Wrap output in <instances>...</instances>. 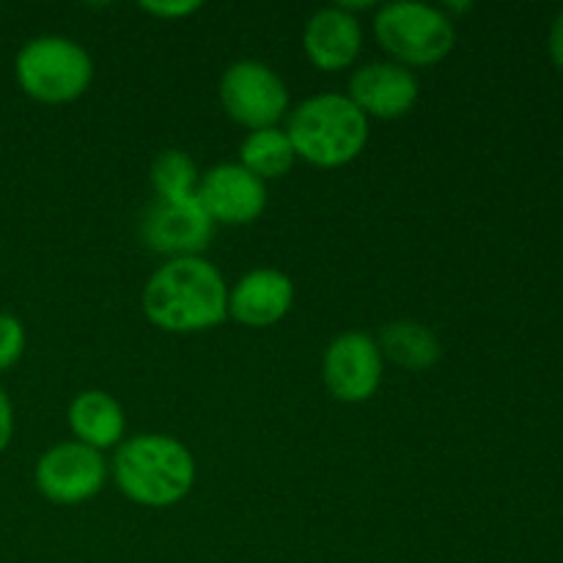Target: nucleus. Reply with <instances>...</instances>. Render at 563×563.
<instances>
[{"mask_svg": "<svg viewBox=\"0 0 563 563\" xmlns=\"http://www.w3.org/2000/svg\"><path fill=\"white\" fill-rule=\"evenodd\" d=\"M143 313L168 333H201L229 317V286L203 256L168 258L143 289Z\"/></svg>", "mask_w": 563, "mask_h": 563, "instance_id": "1", "label": "nucleus"}, {"mask_svg": "<svg viewBox=\"0 0 563 563\" xmlns=\"http://www.w3.org/2000/svg\"><path fill=\"white\" fill-rule=\"evenodd\" d=\"M113 478L132 504L168 509L190 495L196 460L190 449L170 434H137L115 451Z\"/></svg>", "mask_w": 563, "mask_h": 563, "instance_id": "2", "label": "nucleus"}, {"mask_svg": "<svg viewBox=\"0 0 563 563\" xmlns=\"http://www.w3.org/2000/svg\"><path fill=\"white\" fill-rule=\"evenodd\" d=\"M286 135L306 163L341 168L366 148L368 119L344 93H319L297 104Z\"/></svg>", "mask_w": 563, "mask_h": 563, "instance_id": "3", "label": "nucleus"}, {"mask_svg": "<svg viewBox=\"0 0 563 563\" xmlns=\"http://www.w3.org/2000/svg\"><path fill=\"white\" fill-rule=\"evenodd\" d=\"M14 77L22 91L44 104L82 97L93 80V60L82 44L66 36H36L20 47Z\"/></svg>", "mask_w": 563, "mask_h": 563, "instance_id": "4", "label": "nucleus"}, {"mask_svg": "<svg viewBox=\"0 0 563 563\" xmlns=\"http://www.w3.org/2000/svg\"><path fill=\"white\" fill-rule=\"evenodd\" d=\"M374 33L385 53L401 66H434L456 47L454 20L429 3H385L374 16Z\"/></svg>", "mask_w": 563, "mask_h": 563, "instance_id": "5", "label": "nucleus"}, {"mask_svg": "<svg viewBox=\"0 0 563 563\" xmlns=\"http://www.w3.org/2000/svg\"><path fill=\"white\" fill-rule=\"evenodd\" d=\"M220 102L231 121L251 132L275 126L289 110V88L267 64L234 60L220 77Z\"/></svg>", "mask_w": 563, "mask_h": 563, "instance_id": "6", "label": "nucleus"}, {"mask_svg": "<svg viewBox=\"0 0 563 563\" xmlns=\"http://www.w3.org/2000/svg\"><path fill=\"white\" fill-rule=\"evenodd\" d=\"M33 478H36L38 493L47 500L58 506H75L102 493L108 465L99 451L69 440L38 456Z\"/></svg>", "mask_w": 563, "mask_h": 563, "instance_id": "7", "label": "nucleus"}, {"mask_svg": "<svg viewBox=\"0 0 563 563\" xmlns=\"http://www.w3.org/2000/svg\"><path fill=\"white\" fill-rule=\"evenodd\" d=\"M214 236V223L198 198L165 201L154 198L152 207L143 212L141 242L148 251L170 258L201 256Z\"/></svg>", "mask_w": 563, "mask_h": 563, "instance_id": "8", "label": "nucleus"}, {"mask_svg": "<svg viewBox=\"0 0 563 563\" xmlns=\"http://www.w3.org/2000/svg\"><path fill=\"white\" fill-rule=\"evenodd\" d=\"M322 377L330 394L344 405L368 401L383 383V352L377 341L361 330L341 333L324 352Z\"/></svg>", "mask_w": 563, "mask_h": 563, "instance_id": "9", "label": "nucleus"}, {"mask_svg": "<svg viewBox=\"0 0 563 563\" xmlns=\"http://www.w3.org/2000/svg\"><path fill=\"white\" fill-rule=\"evenodd\" d=\"M196 198L220 225H247L267 209V185L240 163H220L198 179Z\"/></svg>", "mask_w": 563, "mask_h": 563, "instance_id": "10", "label": "nucleus"}, {"mask_svg": "<svg viewBox=\"0 0 563 563\" xmlns=\"http://www.w3.org/2000/svg\"><path fill=\"white\" fill-rule=\"evenodd\" d=\"M418 77L394 60L361 66L350 80V99L363 115L394 121L410 113L418 102Z\"/></svg>", "mask_w": 563, "mask_h": 563, "instance_id": "11", "label": "nucleus"}, {"mask_svg": "<svg viewBox=\"0 0 563 563\" xmlns=\"http://www.w3.org/2000/svg\"><path fill=\"white\" fill-rule=\"evenodd\" d=\"M295 306V284L280 269H253L229 289V317L245 328H269Z\"/></svg>", "mask_w": 563, "mask_h": 563, "instance_id": "12", "label": "nucleus"}, {"mask_svg": "<svg viewBox=\"0 0 563 563\" xmlns=\"http://www.w3.org/2000/svg\"><path fill=\"white\" fill-rule=\"evenodd\" d=\"M363 47V27L355 14L341 5L319 9L302 31V49L322 71H341L355 64Z\"/></svg>", "mask_w": 563, "mask_h": 563, "instance_id": "13", "label": "nucleus"}, {"mask_svg": "<svg viewBox=\"0 0 563 563\" xmlns=\"http://www.w3.org/2000/svg\"><path fill=\"white\" fill-rule=\"evenodd\" d=\"M69 427L77 443L93 451H108L124 440L126 418L119 401L104 390H82L69 405Z\"/></svg>", "mask_w": 563, "mask_h": 563, "instance_id": "14", "label": "nucleus"}, {"mask_svg": "<svg viewBox=\"0 0 563 563\" xmlns=\"http://www.w3.org/2000/svg\"><path fill=\"white\" fill-rule=\"evenodd\" d=\"M377 346L383 357H390L396 366L407 368V372H427L443 357V344L434 330L421 322H412V319L385 324Z\"/></svg>", "mask_w": 563, "mask_h": 563, "instance_id": "15", "label": "nucleus"}, {"mask_svg": "<svg viewBox=\"0 0 563 563\" xmlns=\"http://www.w3.org/2000/svg\"><path fill=\"white\" fill-rule=\"evenodd\" d=\"M295 146H291L286 130H278V126L251 132L240 146V165L262 181L286 176L291 165H295Z\"/></svg>", "mask_w": 563, "mask_h": 563, "instance_id": "16", "label": "nucleus"}, {"mask_svg": "<svg viewBox=\"0 0 563 563\" xmlns=\"http://www.w3.org/2000/svg\"><path fill=\"white\" fill-rule=\"evenodd\" d=\"M152 187L157 192V198L165 201H181V198L196 196L198 187V168L190 159V154L181 152V148H165L157 154V159L152 163Z\"/></svg>", "mask_w": 563, "mask_h": 563, "instance_id": "17", "label": "nucleus"}, {"mask_svg": "<svg viewBox=\"0 0 563 563\" xmlns=\"http://www.w3.org/2000/svg\"><path fill=\"white\" fill-rule=\"evenodd\" d=\"M25 324L11 313H0V372L14 366L25 352Z\"/></svg>", "mask_w": 563, "mask_h": 563, "instance_id": "18", "label": "nucleus"}, {"mask_svg": "<svg viewBox=\"0 0 563 563\" xmlns=\"http://www.w3.org/2000/svg\"><path fill=\"white\" fill-rule=\"evenodd\" d=\"M141 9L152 16H163V20H179V16L196 14L201 9V3L196 0H185V3H174V0H143Z\"/></svg>", "mask_w": 563, "mask_h": 563, "instance_id": "19", "label": "nucleus"}, {"mask_svg": "<svg viewBox=\"0 0 563 563\" xmlns=\"http://www.w3.org/2000/svg\"><path fill=\"white\" fill-rule=\"evenodd\" d=\"M11 434H14V407H11L9 394L0 388V454L9 449Z\"/></svg>", "mask_w": 563, "mask_h": 563, "instance_id": "20", "label": "nucleus"}, {"mask_svg": "<svg viewBox=\"0 0 563 563\" xmlns=\"http://www.w3.org/2000/svg\"><path fill=\"white\" fill-rule=\"evenodd\" d=\"M548 47H550V58H553V64L563 71V9H561V14L555 16L553 27H550Z\"/></svg>", "mask_w": 563, "mask_h": 563, "instance_id": "21", "label": "nucleus"}]
</instances>
